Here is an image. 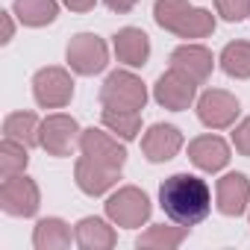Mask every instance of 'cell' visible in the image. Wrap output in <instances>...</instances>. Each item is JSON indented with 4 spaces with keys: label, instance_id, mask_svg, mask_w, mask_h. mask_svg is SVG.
Here are the masks:
<instances>
[{
    "label": "cell",
    "instance_id": "6da1fadb",
    "mask_svg": "<svg viewBox=\"0 0 250 250\" xmlns=\"http://www.w3.org/2000/svg\"><path fill=\"white\" fill-rule=\"evenodd\" d=\"M159 206L165 218L183 227H197L212 212V188L197 174L180 171L159 186Z\"/></svg>",
    "mask_w": 250,
    "mask_h": 250
},
{
    "label": "cell",
    "instance_id": "7a4b0ae2",
    "mask_svg": "<svg viewBox=\"0 0 250 250\" xmlns=\"http://www.w3.org/2000/svg\"><path fill=\"white\" fill-rule=\"evenodd\" d=\"M153 21L165 33H174L177 39H186V42L209 39L215 33V15L203 6H194L191 0H156Z\"/></svg>",
    "mask_w": 250,
    "mask_h": 250
},
{
    "label": "cell",
    "instance_id": "3957f363",
    "mask_svg": "<svg viewBox=\"0 0 250 250\" xmlns=\"http://www.w3.org/2000/svg\"><path fill=\"white\" fill-rule=\"evenodd\" d=\"M100 106L103 109H124V112H142L147 103V85L142 83L133 68L112 71L100 85Z\"/></svg>",
    "mask_w": 250,
    "mask_h": 250
},
{
    "label": "cell",
    "instance_id": "277c9868",
    "mask_svg": "<svg viewBox=\"0 0 250 250\" xmlns=\"http://www.w3.org/2000/svg\"><path fill=\"white\" fill-rule=\"evenodd\" d=\"M106 209V218L115 224V227H124V229H139L150 221V197L136 188V186H121L118 191H112L103 203Z\"/></svg>",
    "mask_w": 250,
    "mask_h": 250
},
{
    "label": "cell",
    "instance_id": "5b68a950",
    "mask_svg": "<svg viewBox=\"0 0 250 250\" xmlns=\"http://www.w3.org/2000/svg\"><path fill=\"white\" fill-rule=\"evenodd\" d=\"M65 62L80 77H94L109 65V47L97 33H77L65 47Z\"/></svg>",
    "mask_w": 250,
    "mask_h": 250
},
{
    "label": "cell",
    "instance_id": "8992f818",
    "mask_svg": "<svg viewBox=\"0 0 250 250\" xmlns=\"http://www.w3.org/2000/svg\"><path fill=\"white\" fill-rule=\"evenodd\" d=\"M80 124L65 115V112H53L42 121V130H39V147L47 153V156H71L74 145H80Z\"/></svg>",
    "mask_w": 250,
    "mask_h": 250
},
{
    "label": "cell",
    "instance_id": "52a82bcc",
    "mask_svg": "<svg viewBox=\"0 0 250 250\" xmlns=\"http://www.w3.org/2000/svg\"><path fill=\"white\" fill-rule=\"evenodd\" d=\"M33 97H36V103L42 109H62V106H68L71 97H74V77H71V71H65L59 65L36 71V77H33Z\"/></svg>",
    "mask_w": 250,
    "mask_h": 250
},
{
    "label": "cell",
    "instance_id": "ba28073f",
    "mask_svg": "<svg viewBox=\"0 0 250 250\" xmlns=\"http://www.w3.org/2000/svg\"><path fill=\"white\" fill-rule=\"evenodd\" d=\"M42 206V191L36 186V180H30L27 174L9 177L0 183V209L12 218H33Z\"/></svg>",
    "mask_w": 250,
    "mask_h": 250
},
{
    "label": "cell",
    "instance_id": "9c48e42d",
    "mask_svg": "<svg viewBox=\"0 0 250 250\" xmlns=\"http://www.w3.org/2000/svg\"><path fill=\"white\" fill-rule=\"evenodd\" d=\"M153 100L162 106V109H171V112H183L188 109L194 100H197V83L177 71V68H168L156 83H153Z\"/></svg>",
    "mask_w": 250,
    "mask_h": 250
},
{
    "label": "cell",
    "instance_id": "30bf717a",
    "mask_svg": "<svg viewBox=\"0 0 250 250\" xmlns=\"http://www.w3.org/2000/svg\"><path fill=\"white\" fill-rule=\"evenodd\" d=\"M238 112H241L238 97L229 94V91H224V88H209V91H203L197 97V118H200L203 127H209V130H227V127H232Z\"/></svg>",
    "mask_w": 250,
    "mask_h": 250
},
{
    "label": "cell",
    "instance_id": "8fae6325",
    "mask_svg": "<svg viewBox=\"0 0 250 250\" xmlns=\"http://www.w3.org/2000/svg\"><path fill=\"white\" fill-rule=\"evenodd\" d=\"M77 147H80L83 156H88V159H94V162H100L106 168L124 171V165H127V147H124L118 142V136H112V133L88 127V130L80 133V145Z\"/></svg>",
    "mask_w": 250,
    "mask_h": 250
},
{
    "label": "cell",
    "instance_id": "7c38bea8",
    "mask_svg": "<svg viewBox=\"0 0 250 250\" xmlns=\"http://www.w3.org/2000/svg\"><path fill=\"white\" fill-rule=\"evenodd\" d=\"M215 206L227 218H238L250 209V180L241 171H229L215 183Z\"/></svg>",
    "mask_w": 250,
    "mask_h": 250
},
{
    "label": "cell",
    "instance_id": "4fadbf2b",
    "mask_svg": "<svg viewBox=\"0 0 250 250\" xmlns=\"http://www.w3.org/2000/svg\"><path fill=\"white\" fill-rule=\"evenodd\" d=\"M188 162L203 174H218L229 165V145L215 133L197 136L188 142Z\"/></svg>",
    "mask_w": 250,
    "mask_h": 250
},
{
    "label": "cell",
    "instance_id": "5bb4252c",
    "mask_svg": "<svg viewBox=\"0 0 250 250\" xmlns=\"http://www.w3.org/2000/svg\"><path fill=\"white\" fill-rule=\"evenodd\" d=\"M118 180H121V171L106 168V165H100V162L83 156V153H80V159L74 162V183H77V188H80L83 194H88V197H100V194L112 191V188L118 186Z\"/></svg>",
    "mask_w": 250,
    "mask_h": 250
},
{
    "label": "cell",
    "instance_id": "9a60e30c",
    "mask_svg": "<svg viewBox=\"0 0 250 250\" xmlns=\"http://www.w3.org/2000/svg\"><path fill=\"white\" fill-rule=\"evenodd\" d=\"M183 145L186 139L174 124H153L142 136V153L147 156V162H168L183 150Z\"/></svg>",
    "mask_w": 250,
    "mask_h": 250
},
{
    "label": "cell",
    "instance_id": "2e32d148",
    "mask_svg": "<svg viewBox=\"0 0 250 250\" xmlns=\"http://www.w3.org/2000/svg\"><path fill=\"white\" fill-rule=\"evenodd\" d=\"M171 68L188 74L197 85H203L209 77H212V68H215V56L209 47L197 44V42H186L180 44L174 53H171Z\"/></svg>",
    "mask_w": 250,
    "mask_h": 250
},
{
    "label": "cell",
    "instance_id": "e0dca14e",
    "mask_svg": "<svg viewBox=\"0 0 250 250\" xmlns=\"http://www.w3.org/2000/svg\"><path fill=\"white\" fill-rule=\"evenodd\" d=\"M112 47H115L118 62L127 68H145L150 59V39L139 27H121L112 36Z\"/></svg>",
    "mask_w": 250,
    "mask_h": 250
},
{
    "label": "cell",
    "instance_id": "ac0fdd59",
    "mask_svg": "<svg viewBox=\"0 0 250 250\" xmlns=\"http://www.w3.org/2000/svg\"><path fill=\"white\" fill-rule=\"evenodd\" d=\"M74 244L83 247V250H109V247L118 244L115 224L88 215V218H83V221L74 227Z\"/></svg>",
    "mask_w": 250,
    "mask_h": 250
},
{
    "label": "cell",
    "instance_id": "d6986e66",
    "mask_svg": "<svg viewBox=\"0 0 250 250\" xmlns=\"http://www.w3.org/2000/svg\"><path fill=\"white\" fill-rule=\"evenodd\" d=\"M188 229L191 227H183V224H150L139 238H136V247H145V250H177L186 238H188Z\"/></svg>",
    "mask_w": 250,
    "mask_h": 250
},
{
    "label": "cell",
    "instance_id": "ffe728a7",
    "mask_svg": "<svg viewBox=\"0 0 250 250\" xmlns=\"http://www.w3.org/2000/svg\"><path fill=\"white\" fill-rule=\"evenodd\" d=\"M39 130H42V118L30 109L9 112L3 118V139H15L27 147H39Z\"/></svg>",
    "mask_w": 250,
    "mask_h": 250
},
{
    "label": "cell",
    "instance_id": "44dd1931",
    "mask_svg": "<svg viewBox=\"0 0 250 250\" xmlns=\"http://www.w3.org/2000/svg\"><path fill=\"white\" fill-rule=\"evenodd\" d=\"M74 232L62 218H42L33 229V247L36 250H65L71 247Z\"/></svg>",
    "mask_w": 250,
    "mask_h": 250
},
{
    "label": "cell",
    "instance_id": "7402d4cb",
    "mask_svg": "<svg viewBox=\"0 0 250 250\" xmlns=\"http://www.w3.org/2000/svg\"><path fill=\"white\" fill-rule=\"evenodd\" d=\"M12 12L15 18L24 24V27H47L56 21L59 15V0H15L12 3Z\"/></svg>",
    "mask_w": 250,
    "mask_h": 250
},
{
    "label": "cell",
    "instance_id": "603a6c76",
    "mask_svg": "<svg viewBox=\"0 0 250 250\" xmlns=\"http://www.w3.org/2000/svg\"><path fill=\"white\" fill-rule=\"evenodd\" d=\"M103 127L118 136L121 142H133L142 133V112H124V109H103L100 112Z\"/></svg>",
    "mask_w": 250,
    "mask_h": 250
},
{
    "label": "cell",
    "instance_id": "cb8c5ba5",
    "mask_svg": "<svg viewBox=\"0 0 250 250\" xmlns=\"http://www.w3.org/2000/svg\"><path fill=\"white\" fill-rule=\"evenodd\" d=\"M221 68L227 77L232 80H250V42H229L221 56H218Z\"/></svg>",
    "mask_w": 250,
    "mask_h": 250
},
{
    "label": "cell",
    "instance_id": "d4e9b609",
    "mask_svg": "<svg viewBox=\"0 0 250 250\" xmlns=\"http://www.w3.org/2000/svg\"><path fill=\"white\" fill-rule=\"evenodd\" d=\"M30 165V147L15 142V139H3L0 142V180H9L24 174Z\"/></svg>",
    "mask_w": 250,
    "mask_h": 250
},
{
    "label": "cell",
    "instance_id": "484cf974",
    "mask_svg": "<svg viewBox=\"0 0 250 250\" xmlns=\"http://www.w3.org/2000/svg\"><path fill=\"white\" fill-rule=\"evenodd\" d=\"M215 12L229 21V24H238L250 15V0H215Z\"/></svg>",
    "mask_w": 250,
    "mask_h": 250
},
{
    "label": "cell",
    "instance_id": "4316f807",
    "mask_svg": "<svg viewBox=\"0 0 250 250\" xmlns=\"http://www.w3.org/2000/svg\"><path fill=\"white\" fill-rule=\"evenodd\" d=\"M232 147H235V153L250 156V118H244V121L235 124V130H232Z\"/></svg>",
    "mask_w": 250,
    "mask_h": 250
},
{
    "label": "cell",
    "instance_id": "83f0119b",
    "mask_svg": "<svg viewBox=\"0 0 250 250\" xmlns=\"http://www.w3.org/2000/svg\"><path fill=\"white\" fill-rule=\"evenodd\" d=\"M103 3H106V9H109V12L127 15V12H133V9H136V3H139V0H103Z\"/></svg>",
    "mask_w": 250,
    "mask_h": 250
},
{
    "label": "cell",
    "instance_id": "f1b7e54d",
    "mask_svg": "<svg viewBox=\"0 0 250 250\" xmlns=\"http://www.w3.org/2000/svg\"><path fill=\"white\" fill-rule=\"evenodd\" d=\"M62 6H68L71 12H91L97 6V0H62Z\"/></svg>",
    "mask_w": 250,
    "mask_h": 250
},
{
    "label": "cell",
    "instance_id": "f546056e",
    "mask_svg": "<svg viewBox=\"0 0 250 250\" xmlns=\"http://www.w3.org/2000/svg\"><path fill=\"white\" fill-rule=\"evenodd\" d=\"M12 15H15V12H3V39H0L3 44H9L12 36H15V21H12Z\"/></svg>",
    "mask_w": 250,
    "mask_h": 250
}]
</instances>
